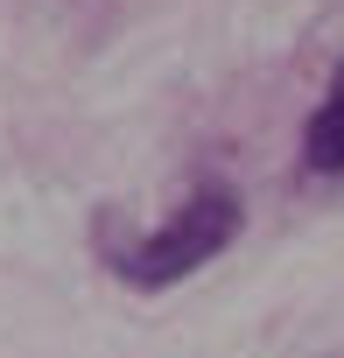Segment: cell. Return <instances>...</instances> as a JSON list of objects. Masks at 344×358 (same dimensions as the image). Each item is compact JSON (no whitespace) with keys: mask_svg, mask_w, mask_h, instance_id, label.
<instances>
[{"mask_svg":"<svg viewBox=\"0 0 344 358\" xmlns=\"http://www.w3.org/2000/svg\"><path fill=\"white\" fill-rule=\"evenodd\" d=\"M239 232V197L232 190H197L169 225H155L148 239H134L113 267L127 288H176L183 274H197L204 260H218Z\"/></svg>","mask_w":344,"mask_h":358,"instance_id":"obj_1","label":"cell"},{"mask_svg":"<svg viewBox=\"0 0 344 358\" xmlns=\"http://www.w3.org/2000/svg\"><path fill=\"white\" fill-rule=\"evenodd\" d=\"M302 162H309L316 176H344V64H337L323 106H316L309 127H302Z\"/></svg>","mask_w":344,"mask_h":358,"instance_id":"obj_2","label":"cell"}]
</instances>
